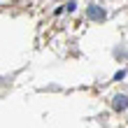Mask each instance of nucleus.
Instances as JSON below:
<instances>
[{
  "mask_svg": "<svg viewBox=\"0 0 128 128\" xmlns=\"http://www.w3.org/2000/svg\"><path fill=\"white\" fill-rule=\"evenodd\" d=\"M88 16H91L93 21H102V19H105V12L98 10L96 5H91V7H88Z\"/></svg>",
  "mask_w": 128,
  "mask_h": 128,
  "instance_id": "f257e3e1",
  "label": "nucleus"
},
{
  "mask_svg": "<svg viewBox=\"0 0 128 128\" xmlns=\"http://www.w3.org/2000/svg\"><path fill=\"white\" fill-rule=\"evenodd\" d=\"M112 105H114V110H126V107H128V98H126V96H116Z\"/></svg>",
  "mask_w": 128,
  "mask_h": 128,
  "instance_id": "f03ea898",
  "label": "nucleus"
}]
</instances>
